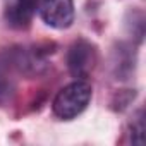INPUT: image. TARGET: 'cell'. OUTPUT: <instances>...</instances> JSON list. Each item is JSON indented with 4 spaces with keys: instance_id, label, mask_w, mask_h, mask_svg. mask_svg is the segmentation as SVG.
Returning <instances> with one entry per match:
<instances>
[{
    "instance_id": "277c9868",
    "label": "cell",
    "mask_w": 146,
    "mask_h": 146,
    "mask_svg": "<svg viewBox=\"0 0 146 146\" xmlns=\"http://www.w3.org/2000/svg\"><path fill=\"white\" fill-rule=\"evenodd\" d=\"M14 69L26 76H40L46 70L48 64L38 48H17L7 52Z\"/></svg>"
},
{
    "instance_id": "8992f818",
    "label": "cell",
    "mask_w": 146,
    "mask_h": 146,
    "mask_svg": "<svg viewBox=\"0 0 146 146\" xmlns=\"http://www.w3.org/2000/svg\"><path fill=\"white\" fill-rule=\"evenodd\" d=\"M12 70L14 65L9 58V53L0 55V103H5L7 100H11L12 93H14V78H12Z\"/></svg>"
},
{
    "instance_id": "6da1fadb",
    "label": "cell",
    "mask_w": 146,
    "mask_h": 146,
    "mask_svg": "<svg viewBox=\"0 0 146 146\" xmlns=\"http://www.w3.org/2000/svg\"><path fill=\"white\" fill-rule=\"evenodd\" d=\"M93 90L86 81H74L62 88L53 100V113L62 120H72L81 115L90 105Z\"/></svg>"
},
{
    "instance_id": "5b68a950",
    "label": "cell",
    "mask_w": 146,
    "mask_h": 146,
    "mask_svg": "<svg viewBox=\"0 0 146 146\" xmlns=\"http://www.w3.org/2000/svg\"><path fill=\"white\" fill-rule=\"evenodd\" d=\"M38 0H5V21L16 29H23L29 24Z\"/></svg>"
},
{
    "instance_id": "7a4b0ae2",
    "label": "cell",
    "mask_w": 146,
    "mask_h": 146,
    "mask_svg": "<svg viewBox=\"0 0 146 146\" xmlns=\"http://www.w3.org/2000/svg\"><path fill=\"white\" fill-rule=\"evenodd\" d=\"M38 12L45 24L55 29H65L74 23L72 0H38Z\"/></svg>"
},
{
    "instance_id": "3957f363",
    "label": "cell",
    "mask_w": 146,
    "mask_h": 146,
    "mask_svg": "<svg viewBox=\"0 0 146 146\" xmlns=\"http://www.w3.org/2000/svg\"><path fill=\"white\" fill-rule=\"evenodd\" d=\"M96 62V52L95 46L86 40H78L70 45L67 53V65L74 78H86L93 70Z\"/></svg>"
}]
</instances>
